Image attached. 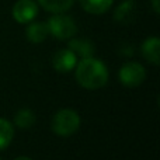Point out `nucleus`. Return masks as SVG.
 Instances as JSON below:
<instances>
[{"mask_svg": "<svg viewBox=\"0 0 160 160\" xmlns=\"http://www.w3.org/2000/svg\"><path fill=\"white\" fill-rule=\"evenodd\" d=\"M76 80L82 87L88 90H97L107 84L108 69L101 61L90 58H83L76 68Z\"/></svg>", "mask_w": 160, "mask_h": 160, "instance_id": "1", "label": "nucleus"}, {"mask_svg": "<svg viewBox=\"0 0 160 160\" xmlns=\"http://www.w3.org/2000/svg\"><path fill=\"white\" fill-rule=\"evenodd\" d=\"M76 62L78 59H76L75 52H72L70 49H59L52 59L53 68L59 73H66L72 70L76 66Z\"/></svg>", "mask_w": 160, "mask_h": 160, "instance_id": "6", "label": "nucleus"}, {"mask_svg": "<svg viewBox=\"0 0 160 160\" xmlns=\"http://www.w3.org/2000/svg\"><path fill=\"white\" fill-rule=\"evenodd\" d=\"M84 11L90 14H104L112 6L114 0H79Z\"/></svg>", "mask_w": 160, "mask_h": 160, "instance_id": "10", "label": "nucleus"}, {"mask_svg": "<svg viewBox=\"0 0 160 160\" xmlns=\"http://www.w3.org/2000/svg\"><path fill=\"white\" fill-rule=\"evenodd\" d=\"M39 6L49 13H65L73 6L75 0H38Z\"/></svg>", "mask_w": 160, "mask_h": 160, "instance_id": "11", "label": "nucleus"}, {"mask_svg": "<svg viewBox=\"0 0 160 160\" xmlns=\"http://www.w3.org/2000/svg\"><path fill=\"white\" fill-rule=\"evenodd\" d=\"M37 118L35 114L30 110V108H21L14 117V124L20 128V129H30L31 127H34Z\"/></svg>", "mask_w": 160, "mask_h": 160, "instance_id": "13", "label": "nucleus"}, {"mask_svg": "<svg viewBox=\"0 0 160 160\" xmlns=\"http://www.w3.org/2000/svg\"><path fill=\"white\" fill-rule=\"evenodd\" d=\"M0 160H2V159H0Z\"/></svg>", "mask_w": 160, "mask_h": 160, "instance_id": "17", "label": "nucleus"}, {"mask_svg": "<svg viewBox=\"0 0 160 160\" xmlns=\"http://www.w3.org/2000/svg\"><path fill=\"white\" fill-rule=\"evenodd\" d=\"M47 24L49 34L58 39H70L78 32V27L73 18L62 13H56L55 16H52Z\"/></svg>", "mask_w": 160, "mask_h": 160, "instance_id": "3", "label": "nucleus"}, {"mask_svg": "<svg viewBox=\"0 0 160 160\" xmlns=\"http://www.w3.org/2000/svg\"><path fill=\"white\" fill-rule=\"evenodd\" d=\"M14 160H32V159L27 158V156H20V158H17V159H14Z\"/></svg>", "mask_w": 160, "mask_h": 160, "instance_id": "16", "label": "nucleus"}, {"mask_svg": "<svg viewBox=\"0 0 160 160\" xmlns=\"http://www.w3.org/2000/svg\"><path fill=\"white\" fill-rule=\"evenodd\" d=\"M69 49L72 52H75V55H79L82 58H90L94 53V44L87 38L70 39Z\"/></svg>", "mask_w": 160, "mask_h": 160, "instance_id": "8", "label": "nucleus"}, {"mask_svg": "<svg viewBox=\"0 0 160 160\" xmlns=\"http://www.w3.org/2000/svg\"><path fill=\"white\" fill-rule=\"evenodd\" d=\"M25 35H27L28 41L32 42V44H41L49 35L48 24L47 22H32V24L28 25Z\"/></svg>", "mask_w": 160, "mask_h": 160, "instance_id": "7", "label": "nucleus"}, {"mask_svg": "<svg viewBox=\"0 0 160 160\" xmlns=\"http://www.w3.org/2000/svg\"><path fill=\"white\" fill-rule=\"evenodd\" d=\"M153 3V8H155V13L158 14L159 13V0H152Z\"/></svg>", "mask_w": 160, "mask_h": 160, "instance_id": "15", "label": "nucleus"}, {"mask_svg": "<svg viewBox=\"0 0 160 160\" xmlns=\"http://www.w3.org/2000/svg\"><path fill=\"white\" fill-rule=\"evenodd\" d=\"M133 13H135V0H125L124 3L118 6L114 17H115L117 21L125 24V22H129L133 18Z\"/></svg>", "mask_w": 160, "mask_h": 160, "instance_id": "12", "label": "nucleus"}, {"mask_svg": "<svg viewBox=\"0 0 160 160\" xmlns=\"http://www.w3.org/2000/svg\"><path fill=\"white\" fill-rule=\"evenodd\" d=\"M159 47H160V41L158 37H150L142 45V53H143L145 59L149 62H152L153 65H159Z\"/></svg>", "mask_w": 160, "mask_h": 160, "instance_id": "9", "label": "nucleus"}, {"mask_svg": "<svg viewBox=\"0 0 160 160\" xmlns=\"http://www.w3.org/2000/svg\"><path fill=\"white\" fill-rule=\"evenodd\" d=\"M14 138V128L7 119L0 118V150L6 149Z\"/></svg>", "mask_w": 160, "mask_h": 160, "instance_id": "14", "label": "nucleus"}, {"mask_svg": "<svg viewBox=\"0 0 160 160\" xmlns=\"http://www.w3.org/2000/svg\"><path fill=\"white\" fill-rule=\"evenodd\" d=\"M80 117L76 111L65 108L53 115L52 131L59 136H70L79 129Z\"/></svg>", "mask_w": 160, "mask_h": 160, "instance_id": "2", "label": "nucleus"}, {"mask_svg": "<svg viewBox=\"0 0 160 160\" xmlns=\"http://www.w3.org/2000/svg\"><path fill=\"white\" fill-rule=\"evenodd\" d=\"M13 18L20 24L31 22L38 14V4L34 0H18L13 6Z\"/></svg>", "mask_w": 160, "mask_h": 160, "instance_id": "5", "label": "nucleus"}, {"mask_svg": "<svg viewBox=\"0 0 160 160\" xmlns=\"http://www.w3.org/2000/svg\"><path fill=\"white\" fill-rule=\"evenodd\" d=\"M146 78V70L138 62H128L119 69V80L127 87H138Z\"/></svg>", "mask_w": 160, "mask_h": 160, "instance_id": "4", "label": "nucleus"}]
</instances>
